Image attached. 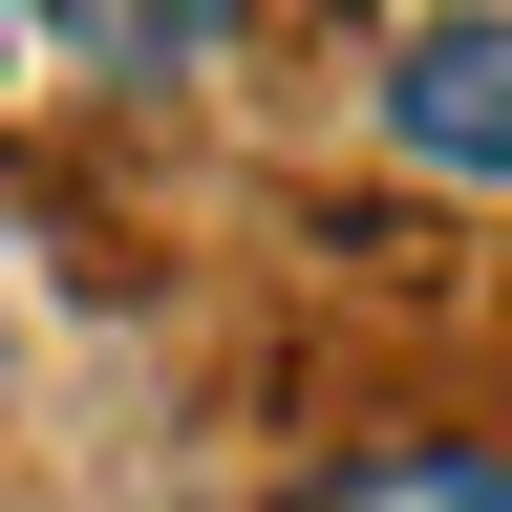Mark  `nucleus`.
Listing matches in <instances>:
<instances>
[{
	"instance_id": "1",
	"label": "nucleus",
	"mask_w": 512,
	"mask_h": 512,
	"mask_svg": "<svg viewBox=\"0 0 512 512\" xmlns=\"http://www.w3.org/2000/svg\"><path fill=\"white\" fill-rule=\"evenodd\" d=\"M384 150L512 192V22H491V0H470V22H406V64H384Z\"/></svg>"
},
{
	"instance_id": "2",
	"label": "nucleus",
	"mask_w": 512,
	"mask_h": 512,
	"mask_svg": "<svg viewBox=\"0 0 512 512\" xmlns=\"http://www.w3.org/2000/svg\"><path fill=\"white\" fill-rule=\"evenodd\" d=\"M22 22H64L86 64H128V86H171V64L235 43V0H22Z\"/></svg>"
},
{
	"instance_id": "3",
	"label": "nucleus",
	"mask_w": 512,
	"mask_h": 512,
	"mask_svg": "<svg viewBox=\"0 0 512 512\" xmlns=\"http://www.w3.org/2000/svg\"><path fill=\"white\" fill-rule=\"evenodd\" d=\"M299 512H512V448H384V470H320Z\"/></svg>"
},
{
	"instance_id": "4",
	"label": "nucleus",
	"mask_w": 512,
	"mask_h": 512,
	"mask_svg": "<svg viewBox=\"0 0 512 512\" xmlns=\"http://www.w3.org/2000/svg\"><path fill=\"white\" fill-rule=\"evenodd\" d=\"M0 64H22V0H0Z\"/></svg>"
}]
</instances>
